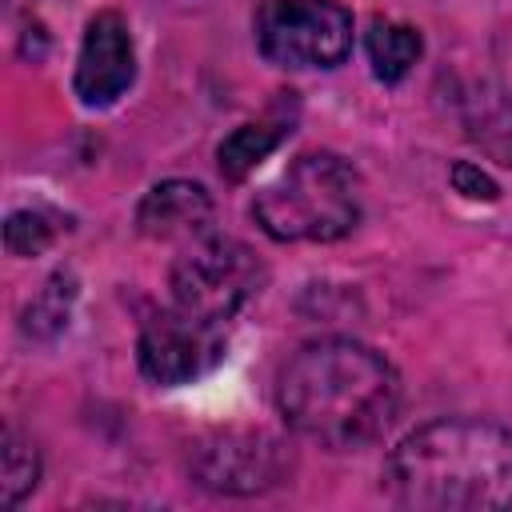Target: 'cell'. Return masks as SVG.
<instances>
[{
	"label": "cell",
	"instance_id": "cell-9",
	"mask_svg": "<svg viewBox=\"0 0 512 512\" xmlns=\"http://www.w3.org/2000/svg\"><path fill=\"white\" fill-rule=\"evenodd\" d=\"M212 220V200L200 184L188 180H164L156 184L136 212V224L152 240H180V236H200Z\"/></svg>",
	"mask_w": 512,
	"mask_h": 512
},
{
	"label": "cell",
	"instance_id": "cell-12",
	"mask_svg": "<svg viewBox=\"0 0 512 512\" xmlns=\"http://www.w3.org/2000/svg\"><path fill=\"white\" fill-rule=\"evenodd\" d=\"M40 480V456L28 440H20L16 432H4V448H0V504L12 508L20 504Z\"/></svg>",
	"mask_w": 512,
	"mask_h": 512
},
{
	"label": "cell",
	"instance_id": "cell-8",
	"mask_svg": "<svg viewBox=\"0 0 512 512\" xmlns=\"http://www.w3.org/2000/svg\"><path fill=\"white\" fill-rule=\"evenodd\" d=\"M132 72L136 56L128 24L116 12H96L84 28V48L76 60V96L92 108H104L132 84Z\"/></svg>",
	"mask_w": 512,
	"mask_h": 512
},
{
	"label": "cell",
	"instance_id": "cell-4",
	"mask_svg": "<svg viewBox=\"0 0 512 512\" xmlns=\"http://www.w3.org/2000/svg\"><path fill=\"white\" fill-rule=\"evenodd\" d=\"M256 44L280 68H336L352 48V16L336 0H264Z\"/></svg>",
	"mask_w": 512,
	"mask_h": 512
},
{
	"label": "cell",
	"instance_id": "cell-16",
	"mask_svg": "<svg viewBox=\"0 0 512 512\" xmlns=\"http://www.w3.org/2000/svg\"><path fill=\"white\" fill-rule=\"evenodd\" d=\"M4 4H8V8H20V4H28V0H4Z\"/></svg>",
	"mask_w": 512,
	"mask_h": 512
},
{
	"label": "cell",
	"instance_id": "cell-3",
	"mask_svg": "<svg viewBox=\"0 0 512 512\" xmlns=\"http://www.w3.org/2000/svg\"><path fill=\"white\" fill-rule=\"evenodd\" d=\"M252 216L276 240H336L360 220L356 172L332 152H304L260 188Z\"/></svg>",
	"mask_w": 512,
	"mask_h": 512
},
{
	"label": "cell",
	"instance_id": "cell-2",
	"mask_svg": "<svg viewBox=\"0 0 512 512\" xmlns=\"http://www.w3.org/2000/svg\"><path fill=\"white\" fill-rule=\"evenodd\" d=\"M384 488L400 508L496 512L512 508V432L476 416H448L396 444Z\"/></svg>",
	"mask_w": 512,
	"mask_h": 512
},
{
	"label": "cell",
	"instance_id": "cell-6",
	"mask_svg": "<svg viewBox=\"0 0 512 512\" xmlns=\"http://www.w3.org/2000/svg\"><path fill=\"white\" fill-rule=\"evenodd\" d=\"M140 372L156 384H188L212 372L224 356V324L184 308L160 312L140 332Z\"/></svg>",
	"mask_w": 512,
	"mask_h": 512
},
{
	"label": "cell",
	"instance_id": "cell-13",
	"mask_svg": "<svg viewBox=\"0 0 512 512\" xmlns=\"http://www.w3.org/2000/svg\"><path fill=\"white\" fill-rule=\"evenodd\" d=\"M68 304H72V276L56 272V276L44 284V292L28 304L24 328H28L32 336H52V332H60L64 320H68Z\"/></svg>",
	"mask_w": 512,
	"mask_h": 512
},
{
	"label": "cell",
	"instance_id": "cell-7",
	"mask_svg": "<svg viewBox=\"0 0 512 512\" xmlns=\"http://www.w3.org/2000/svg\"><path fill=\"white\" fill-rule=\"evenodd\" d=\"M192 472L204 488H216V492H260L280 484L284 456H280V444L268 436L224 432L196 448Z\"/></svg>",
	"mask_w": 512,
	"mask_h": 512
},
{
	"label": "cell",
	"instance_id": "cell-14",
	"mask_svg": "<svg viewBox=\"0 0 512 512\" xmlns=\"http://www.w3.org/2000/svg\"><path fill=\"white\" fill-rule=\"evenodd\" d=\"M52 220L44 212H12L8 224H4V244L16 252V256H36L52 244Z\"/></svg>",
	"mask_w": 512,
	"mask_h": 512
},
{
	"label": "cell",
	"instance_id": "cell-1",
	"mask_svg": "<svg viewBox=\"0 0 512 512\" xmlns=\"http://www.w3.org/2000/svg\"><path fill=\"white\" fill-rule=\"evenodd\" d=\"M276 404L292 432L324 448L376 440L400 404L396 368L368 344L328 336L304 344L280 372Z\"/></svg>",
	"mask_w": 512,
	"mask_h": 512
},
{
	"label": "cell",
	"instance_id": "cell-11",
	"mask_svg": "<svg viewBox=\"0 0 512 512\" xmlns=\"http://www.w3.org/2000/svg\"><path fill=\"white\" fill-rule=\"evenodd\" d=\"M284 136V124L276 120H260V124H240L224 144H220V172L228 180H244Z\"/></svg>",
	"mask_w": 512,
	"mask_h": 512
},
{
	"label": "cell",
	"instance_id": "cell-15",
	"mask_svg": "<svg viewBox=\"0 0 512 512\" xmlns=\"http://www.w3.org/2000/svg\"><path fill=\"white\" fill-rule=\"evenodd\" d=\"M452 184H456L464 196H472V200H496V184H492L476 164H456V168H452Z\"/></svg>",
	"mask_w": 512,
	"mask_h": 512
},
{
	"label": "cell",
	"instance_id": "cell-5",
	"mask_svg": "<svg viewBox=\"0 0 512 512\" xmlns=\"http://www.w3.org/2000/svg\"><path fill=\"white\" fill-rule=\"evenodd\" d=\"M260 260L236 244V240H200L192 252H184L172 268V296L176 308L204 316V320H228L260 284Z\"/></svg>",
	"mask_w": 512,
	"mask_h": 512
},
{
	"label": "cell",
	"instance_id": "cell-10",
	"mask_svg": "<svg viewBox=\"0 0 512 512\" xmlns=\"http://www.w3.org/2000/svg\"><path fill=\"white\" fill-rule=\"evenodd\" d=\"M368 60H372V72L384 80V84H396L412 72L416 56H420V32L408 28V24H396V20H372L368 28Z\"/></svg>",
	"mask_w": 512,
	"mask_h": 512
}]
</instances>
